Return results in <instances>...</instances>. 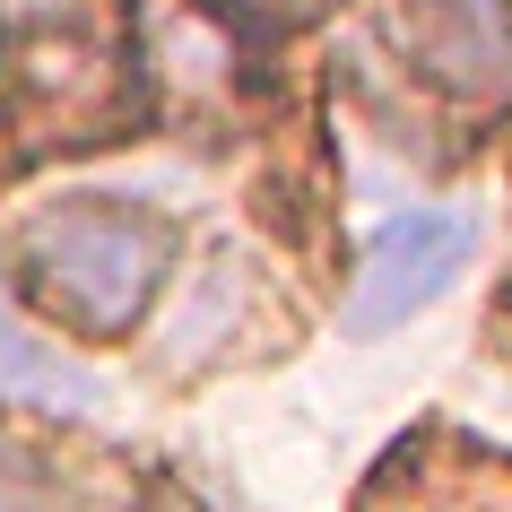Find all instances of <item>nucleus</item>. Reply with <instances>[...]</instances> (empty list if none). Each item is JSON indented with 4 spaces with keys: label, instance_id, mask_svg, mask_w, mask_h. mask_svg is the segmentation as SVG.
<instances>
[{
    "label": "nucleus",
    "instance_id": "f257e3e1",
    "mask_svg": "<svg viewBox=\"0 0 512 512\" xmlns=\"http://www.w3.org/2000/svg\"><path fill=\"white\" fill-rule=\"evenodd\" d=\"M174 217L122 191H70L18 226V287L79 339H131L174 278Z\"/></svg>",
    "mask_w": 512,
    "mask_h": 512
},
{
    "label": "nucleus",
    "instance_id": "f03ea898",
    "mask_svg": "<svg viewBox=\"0 0 512 512\" xmlns=\"http://www.w3.org/2000/svg\"><path fill=\"white\" fill-rule=\"evenodd\" d=\"M469 252H478V217H469V209L408 200V209L382 217L374 243L356 252V278H348V304H339V330H348V339H382V330L417 322L426 304L452 296V278L469 270Z\"/></svg>",
    "mask_w": 512,
    "mask_h": 512
},
{
    "label": "nucleus",
    "instance_id": "7ed1b4c3",
    "mask_svg": "<svg viewBox=\"0 0 512 512\" xmlns=\"http://www.w3.org/2000/svg\"><path fill=\"white\" fill-rule=\"evenodd\" d=\"M400 44L434 87L486 96L512 79V0H400Z\"/></svg>",
    "mask_w": 512,
    "mask_h": 512
},
{
    "label": "nucleus",
    "instance_id": "20e7f679",
    "mask_svg": "<svg viewBox=\"0 0 512 512\" xmlns=\"http://www.w3.org/2000/svg\"><path fill=\"white\" fill-rule=\"evenodd\" d=\"M44 313H27L18 304V287L0 278V408H96L105 400V382H96V365H79V356L61 348V339H44Z\"/></svg>",
    "mask_w": 512,
    "mask_h": 512
},
{
    "label": "nucleus",
    "instance_id": "39448f33",
    "mask_svg": "<svg viewBox=\"0 0 512 512\" xmlns=\"http://www.w3.org/2000/svg\"><path fill=\"white\" fill-rule=\"evenodd\" d=\"M0 512H61V486L27 460H0Z\"/></svg>",
    "mask_w": 512,
    "mask_h": 512
},
{
    "label": "nucleus",
    "instance_id": "423d86ee",
    "mask_svg": "<svg viewBox=\"0 0 512 512\" xmlns=\"http://www.w3.org/2000/svg\"><path fill=\"white\" fill-rule=\"evenodd\" d=\"M70 9H79V0H0V27H53Z\"/></svg>",
    "mask_w": 512,
    "mask_h": 512
},
{
    "label": "nucleus",
    "instance_id": "0eeeda50",
    "mask_svg": "<svg viewBox=\"0 0 512 512\" xmlns=\"http://www.w3.org/2000/svg\"><path fill=\"white\" fill-rule=\"evenodd\" d=\"M235 18H313V9H330V0H226Z\"/></svg>",
    "mask_w": 512,
    "mask_h": 512
},
{
    "label": "nucleus",
    "instance_id": "6e6552de",
    "mask_svg": "<svg viewBox=\"0 0 512 512\" xmlns=\"http://www.w3.org/2000/svg\"><path fill=\"white\" fill-rule=\"evenodd\" d=\"M148 512H226V504H209V495H157Z\"/></svg>",
    "mask_w": 512,
    "mask_h": 512
}]
</instances>
